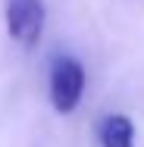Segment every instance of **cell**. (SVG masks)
<instances>
[{"label": "cell", "mask_w": 144, "mask_h": 147, "mask_svg": "<svg viewBox=\"0 0 144 147\" xmlns=\"http://www.w3.org/2000/svg\"><path fill=\"white\" fill-rule=\"evenodd\" d=\"M85 91V69L72 57H57L50 69V100L57 113H72Z\"/></svg>", "instance_id": "cell-1"}, {"label": "cell", "mask_w": 144, "mask_h": 147, "mask_svg": "<svg viewBox=\"0 0 144 147\" xmlns=\"http://www.w3.org/2000/svg\"><path fill=\"white\" fill-rule=\"evenodd\" d=\"M6 28L19 44L34 47L44 31V0H6Z\"/></svg>", "instance_id": "cell-2"}, {"label": "cell", "mask_w": 144, "mask_h": 147, "mask_svg": "<svg viewBox=\"0 0 144 147\" xmlns=\"http://www.w3.org/2000/svg\"><path fill=\"white\" fill-rule=\"evenodd\" d=\"M100 144L103 147H135V125L128 116H107L100 122Z\"/></svg>", "instance_id": "cell-3"}]
</instances>
